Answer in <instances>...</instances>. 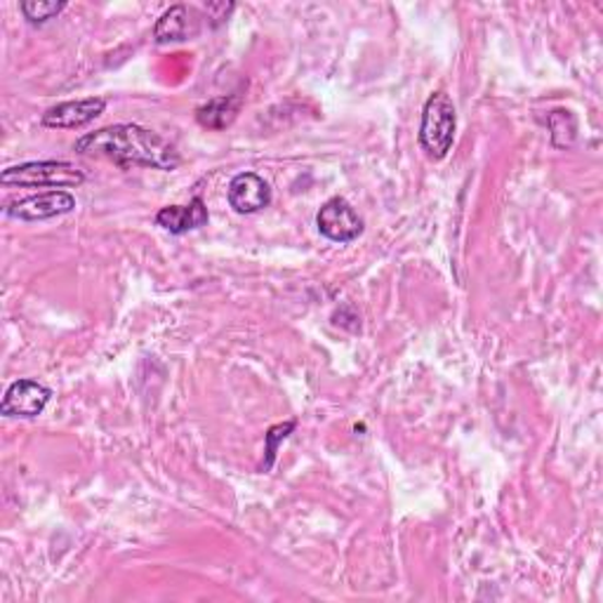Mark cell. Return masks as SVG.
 <instances>
[{
    "instance_id": "obj_1",
    "label": "cell",
    "mask_w": 603,
    "mask_h": 603,
    "mask_svg": "<svg viewBox=\"0 0 603 603\" xmlns=\"http://www.w3.org/2000/svg\"><path fill=\"white\" fill-rule=\"evenodd\" d=\"M73 149L81 156L114 161L120 168L142 165V168L154 170H175L182 163L170 142L134 123H118L87 132Z\"/></svg>"
},
{
    "instance_id": "obj_2",
    "label": "cell",
    "mask_w": 603,
    "mask_h": 603,
    "mask_svg": "<svg viewBox=\"0 0 603 603\" xmlns=\"http://www.w3.org/2000/svg\"><path fill=\"white\" fill-rule=\"evenodd\" d=\"M0 182L22 189H69L85 182V173L67 161H32L3 170Z\"/></svg>"
},
{
    "instance_id": "obj_3",
    "label": "cell",
    "mask_w": 603,
    "mask_h": 603,
    "mask_svg": "<svg viewBox=\"0 0 603 603\" xmlns=\"http://www.w3.org/2000/svg\"><path fill=\"white\" fill-rule=\"evenodd\" d=\"M458 128V111L456 104L446 93H434L422 109L419 123V144L427 151V156L441 161L448 156V151L456 140Z\"/></svg>"
},
{
    "instance_id": "obj_4",
    "label": "cell",
    "mask_w": 603,
    "mask_h": 603,
    "mask_svg": "<svg viewBox=\"0 0 603 603\" xmlns=\"http://www.w3.org/2000/svg\"><path fill=\"white\" fill-rule=\"evenodd\" d=\"M73 208H75V199L69 191L52 189V191L26 196V199L10 201L3 208V213H5V217H12V220L43 222V220L67 215V213H71Z\"/></svg>"
},
{
    "instance_id": "obj_5",
    "label": "cell",
    "mask_w": 603,
    "mask_h": 603,
    "mask_svg": "<svg viewBox=\"0 0 603 603\" xmlns=\"http://www.w3.org/2000/svg\"><path fill=\"white\" fill-rule=\"evenodd\" d=\"M316 226L333 244H352V240L364 234V220L340 196L321 205L319 215H316Z\"/></svg>"
},
{
    "instance_id": "obj_6",
    "label": "cell",
    "mask_w": 603,
    "mask_h": 603,
    "mask_svg": "<svg viewBox=\"0 0 603 603\" xmlns=\"http://www.w3.org/2000/svg\"><path fill=\"white\" fill-rule=\"evenodd\" d=\"M52 399V389L36 380H17L12 382L5 391L3 403H0V413L5 417H22L32 419L38 417L45 405Z\"/></svg>"
},
{
    "instance_id": "obj_7",
    "label": "cell",
    "mask_w": 603,
    "mask_h": 603,
    "mask_svg": "<svg viewBox=\"0 0 603 603\" xmlns=\"http://www.w3.org/2000/svg\"><path fill=\"white\" fill-rule=\"evenodd\" d=\"M104 109H107V99H102V97L62 102L43 114V126L57 128V130L85 128L87 123H93L95 118H99L104 114Z\"/></svg>"
},
{
    "instance_id": "obj_8",
    "label": "cell",
    "mask_w": 603,
    "mask_h": 603,
    "mask_svg": "<svg viewBox=\"0 0 603 603\" xmlns=\"http://www.w3.org/2000/svg\"><path fill=\"white\" fill-rule=\"evenodd\" d=\"M226 199L238 215H252L271 203V187L258 173H240L229 182Z\"/></svg>"
},
{
    "instance_id": "obj_9",
    "label": "cell",
    "mask_w": 603,
    "mask_h": 603,
    "mask_svg": "<svg viewBox=\"0 0 603 603\" xmlns=\"http://www.w3.org/2000/svg\"><path fill=\"white\" fill-rule=\"evenodd\" d=\"M208 220H210L208 208L199 199V196H196V199L189 205L161 208L158 215H156V224L163 226L165 232L175 234V236L193 232V229H201V226L208 224Z\"/></svg>"
},
{
    "instance_id": "obj_10",
    "label": "cell",
    "mask_w": 603,
    "mask_h": 603,
    "mask_svg": "<svg viewBox=\"0 0 603 603\" xmlns=\"http://www.w3.org/2000/svg\"><path fill=\"white\" fill-rule=\"evenodd\" d=\"M196 34H199V17H196V12L187 5H173L170 10H165L154 28V36L158 43L187 40Z\"/></svg>"
},
{
    "instance_id": "obj_11",
    "label": "cell",
    "mask_w": 603,
    "mask_h": 603,
    "mask_svg": "<svg viewBox=\"0 0 603 603\" xmlns=\"http://www.w3.org/2000/svg\"><path fill=\"white\" fill-rule=\"evenodd\" d=\"M240 109V97L238 95H226V97H217L210 99L208 104L196 111V118H199V123L210 128V130H224L229 128Z\"/></svg>"
},
{
    "instance_id": "obj_12",
    "label": "cell",
    "mask_w": 603,
    "mask_h": 603,
    "mask_svg": "<svg viewBox=\"0 0 603 603\" xmlns=\"http://www.w3.org/2000/svg\"><path fill=\"white\" fill-rule=\"evenodd\" d=\"M22 14L28 20V24L40 26L45 22L55 20L59 12L67 10V3H57V0H24L20 5Z\"/></svg>"
},
{
    "instance_id": "obj_13",
    "label": "cell",
    "mask_w": 603,
    "mask_h": 603,
    "mask_svg": "<svg viewBox=\"0 0 603 603\" xmlns=\"http://www.w3.org/2000/svg\"><path fill=\"white\" fill-rule=\"evenodd\" d=\"M295 425H297V422L293 419V422H285V425H276V427L269 429V434H267V456H269V460L264 464V470H271V464H274V458H276L279 444L283 439H288L291 431L295 429Z\"/></svg>"
}]
</instances>
